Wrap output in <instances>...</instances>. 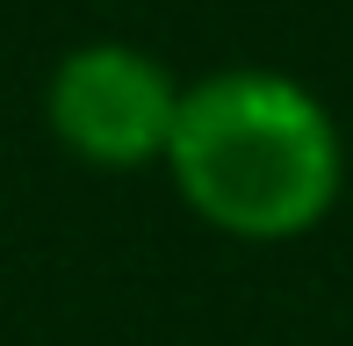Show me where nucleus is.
I'll return each mask as SVG.
<instances>
[{"label": "nucleus", "mask_w": 353, "mask_h": 346, "mask_svg": "<svg viewBox=\"0 0 353 346\" xmlns=\"http://www.w3.org/2000/svg\"><path fill=\"white\" fill-rule=\"evenodd\" d=\"M173 116H181V80L166 72V58L123 37L72 43L43 80V130L94 173L159 166Z\"/></svg>", "instance_id": "f03ea898"}, {"label": "nucleus", "mask_w": 353, "mask_h": 346, "mask_svg": "<svg viewBox=\"0 0 353 346\" xmlns=\"http://www.w3.org/2000/svg\"><path fill=\"white\" fill-rule=\"evenodd\" d=\"M159 166L216 238L288 245L339 210L346 137L303 80L274 65H223L181 87V116Z\"/></svg>", "instance_id": "f257e3e1"}]
</instances>
